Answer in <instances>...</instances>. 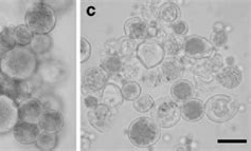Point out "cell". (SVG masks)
Returning <instances> with one entry per match:
<instances>
[{
  "instance_id": "cell-1",
  "label": "cell",
  "mask_w": 251,
  "mask_h": 151,
  "mask_svg": "<svg viewBox=\"0 0 251 151\" xmlns=\"http://www.w3.org/2000/svg\"><path fill=\"white\" fill-rule=\"evenodd\" d=\"M38 60L28 47H16L0 58V73L15 81L25 82L36 73Z\"/></svg>"
},
{
  "instance_id": "cell-2",
  "label": "cell",
  "mask_w": 251,
  "mask_h": 151,
  "mask_svg": "<svg viewBox=\"0 0 251 151\" xmlns=\"http://www.w3.org/2000/svg\"><path fill=\"white\" fill-rule=\"evenodd\" d=\"M25 22L33 34H49L55 28L56 14L49 4L37 2L32 4L25 12Z\"/></svg>"
},
{
  "instance_id": "cell-3",
  "label": "cell",
  "mask_w": 251,
  "mask_h": 151,
  "mask_svg": "<svg viewBox=\"0 0 251 151\" xmlns=\"http://www.w3.org/2000/svg\"><path fill=\"white\" fill-rule=\"evenodd\" d=\"M127 136L134 146L148 148L159 141L160 130L153 120L148 117H139L129 125Z\"/></svg>"
},
{
  "instance_id": "cell-4",
  "label": "cell",
  "mask_w": 251,
  "mask_h": 151,
  "mask_svg": "<svg viewBox=\"0 0 251 151\" xmlns=\"http://www.w3.org/2000/svg\"><path fill=\"white\" fill-rule=\"evenodd\" d=\"M239 111V102L228 95H215L204 105V114L214 123L232 120Z\"/></svg>"
},
{
  "instance_id": "cell-5",
  "label": "cell",
  "mask_w": 251,
  "mask_h": 151,
  "mask_svg": "<svg viewBox=\"0 0 251 151\" xmlns=\"http://www.w3.org/2000/svg\"><path fill=\"white\" fill-rule=\"evenodd\" d=\"M153 117L158 127L173 128L181 120L180 107L175 102L163 100L154 104Z\"/></svg>"
},
{
  "instance_id": "cell-6",
  "label": "cell",
  "mask_w": 251,
  "mask_h": 151,
  "mask_svg": "<svg viewBox=\"0 0 251 151\" xmlns=\"http://www.w3.org/2000/svg\"><path fill=\"white\" fill-rule=\"evenodd\" d=\"M136 54L145 69L151 70L160 65L166 56L163 45L156 42H143L137 45Z\"/></svg>"
},
{
  "instance_id": "cell-7",
  "label": "cell",
  "mask_w": 251,
  "mask_h": 151,
  "mask_svg": "<svg viewBox=\"0 0 251 151\" xmlns=\"http://www.w3.org/2000/svg\"><path fill=\"white\" fill-rule=\"evenodd\" d=\"M18 122V104L8 95L0 94V134L11 132Z\"/></svg>"
},
{
  "instance_id": "cell-8",
  "label": "cell",
  "mask_w": 251,
  "mask_h": 151,
  "mask_svg": "<svg viewBox=\"0 0 251 151\" xmlns=\"http://www.w3.org/2000/svg\"><path fill=\"white\" fill-rule=\"evenodd\" d=\"M183 51L187 56L194 60H203L212 56L214 47L208 39L201 36H189L183 42Z\"/></svg>"
},
{
  "instance_id": "cell-9",
  "label": "cell",
  "mask_w": 251,
  "mask_h": 151,
  "mask_svg": "<svg viewBox=\"0 0 251 151\" xmlns=\"http://www.w3.org/2000/svg\"><path fill=\"white\" fill-rule=\"evenodd\" d=\"M45 112L44 105L37 98H27L18 104L19 121L38 124L39 120Z\"/></svg>"
},
{
  "instance_id": "cell-10",
  "label": "cell",
  "mask_w": 251,
  "mask_h": 151,
  "mask_svg": "<svg viewBox=\"0 0 251 151\" xmlns=\"http://www.w3.org/2000/svg\"><path fill=\"white\" fill-rule=\"evenodd\" d=\"M12 131L13 136L17 143L22 145H31L35 143L41 129H39L38 124L19 121Z\"/></svg>"
},
{
  "instance_id": "cell-11",
  "label": "cell",
  "mask_w": 251,
  "mask_h": 151,
  "mask_svg": "<svg viewBox=\"0 0 251 151\" xmlns=\"http://www.w3.org/2000/svg\"><path fill=\"white\" fill-rule=\"evenodd\" d=\"M109 75L107 72L100 67H94L86 70L84 73V87L90 92H97L102 90L108 82Z\"/></svg>"
},
{
  "instance_id": "cell-12",
  "label": "cell",
  "mask_w": 251,
  "mask_h": 151,
  "mask_svg": "<svg viewBox=\"0 0 251 151\" xmlns=\"http://www.w3.org/2000/svg\"><path fill=\"white\" fill-rule=\"evenodd\" d=\"M41 131L59 133L64 127V116L59 110H45L38 122Z\"/></svg>"
},
{
  "instance_id": "cell-13",
  "label": "cell",
  "mask_w": 251,
  "mask_h": 151,
  "mask_svg": "<svg viewBox=\"0 0 251 151\" xmlns=\"http://www.w3.org/2000/svg\"><path fill=\"white\" fill-rule=\"evenodd\" d=\"M216 80L222 85V87L231 90L240 86L243 80V74L237 67L228 65V67H224L219 70L216 73Z\"/></svg>"
},
{
  "instance_id": "cell-14",
  "label": "cell",
  "mask_w": 251,
  "mask_h": 151,
  "mask_svg": "<svg viewBox=\"0 0 251 151\" xmlns=\"http://www.w3.org/2000/svg\"><path fill=\"white\" fill-rule=\"evenodd\" d=\"M180 111L181 117L187 122L196 123L200 122L204 115V105L197 98H191L187 102H183Z\"/></svg>"
},
{
  "instance_id": "cell-15",
  "label": "cell",
  "mask_w": 251,
  "mask_h": 151,
  "mask_svg": "<svg viewBox=\"0 0 251 151\" xmlns=\"http://www.w3.org/2000/svg\"><path fill=\"white\" fill-rule=\"evenodd\" d=\"M124 31L131 41H143L148 35V23L139 17L130 18L125 22Z\"/></svg>"
},
{
  "instance_id": "cell-16",
  "label": "cell",
  "mask_w": 251,
  "mask_h": 151,
  "mask_svg": "<svg viewBox=\"0 0 251 151\" xmlns=\"http://www.w3.org/2000/svg\"><path fill=\"white\" fill-rule=\"evenodd\" d=\"M171 94L176 102H187L194 96V87L189 81H176L171 87Z\"/></svg>"
},
{
  "instance_id": "cell-17",
  "label": "cell",
  "mask_w": 251,
  "mask_h": 151,
  "mask_svg": "<svg viewBox=\"0 0 251 151\" xmlns=\"http://www.w3.org/2000/svg\"><path fill=\"white\" fill-rule=\"evenodd\" d=\"M123 100L124 98L122 96L121 90L116 85L110 84L104 87L102 102L105 106H107L109 109H116L122 104Z\"/></svg>"
},
{
  "instance_id": "cell-18",
  "label": "cell",
  "mask_w": 251,
  "mask_h": 151,
  "mask_svg": "<svg viewBox=\"0 0 251 151\" xmlns=\"http://www.w3.org/2000/svg\"><path fill=\"white\" fill-rule=\"evenodd\" d=\"M181 74L182 68L178 62L171 60L162 64L160 69V76L166 82H176L181 76Z\"/></svg>"
},
{
  "instance_id": "cell-19",
  "label": "cell",
  "mask_w": 251,
  "mask_h": 151,
  "mask_svg": "<svg viewBox=\"0 0 251 151\" xmlns=\"http://www.w3.org/2000/svg\"><path fill=\"white\" fill-rule=\"evenodd\" d=\"M57 134L58 133H51V132H46V131H41L34 144L39 150H43V151L54 150L58 143Z\"/></svg>"
},
{
  "instance_id": "cell-20",
  "label": "cell",
  "mask_w": 251,
  "mask_h": 151,
  "mask_svg": "<svg viewBox=\"0 0 251 151\" xmlns=\"http://www.w3.org/2000/svg\"><path fill=\"white\" fill-rule=\"evenodd\" d=\"M30 49L37 54H44L49 52L52 48V38L49 34L44 35H35L33 36L32 42L30 43Z\"/></svg>"
},
{
  "instance_id": "cell-21",
  "label": "cell",
  "mask_w": 251,
  "mask_h": 151,
  "mask_svg": "<svg viewBox=\"0 0 251 151\" xmlns=\"http://www.w3.org/2000/svg\"><path fill=\"white\" fill-rule=\"evenodd\" d=\"M13 36H14L16 45L18 47H28L34 34L25 24H19L13 27Z\"/></svg>"
},
{
  "instance_id": "cell-22",
  "label": "cell",
  "mask_w": 251,
  "mask_h": 151,
  "mask_svg": "<svg viewBox=\"0 0 251 151\" xmlns=\"http://www.w3.org/2000/svg\"><path fill=\"white\" fill-rule=\"evenodd\" d=\"M180 15H181V13H180L179 6L176 5L175 3L167 2L160 8L159 16L166 23L176 22L178 19H179Z\"/></svg>"
},
{
  "instance_id": "cell-23",
  "label": "cell",
  "mask_w": 251,
  "mask_h": 151,
  "mask_svg": "<svg viewBox=\"0 0 251 151\" xmlns=\"http://www.w3.org/2000/svg\"><path fill=\"white\" fill-rule=\"evenodd\" d=\"M15 47L16 43L13 36V27H6L0 31V51L5 53Z\"/></svg>"
},
{
  "instance_id": "cell-24",
  "label": "cell",
  "mask_w": 251,
  "mask_h": 151,
  "mask_svg": "<svg viewBox=\"0 0 251 151\" xmlns=\"http://www.w3.org/2000/svg\"><path fill=\"white\" fill-rule=\"evenodd\" d=\"M121 93L124 100L135 101L141 95V88L139 84L134 81H127L123 84Z\"/></svg>"
},
{
  "instance_id": "cell-25",
  "label": "cell",
  "mask_w": 251,
  "mask_h": 151,
  "mask_svg": "<svg viewBox=\"0 0 251 151\" xmlns=\"http://www.w3.org/2000/svg\"><path fill=\"white\" fill-rule=\"evenodd\" d=\"M102 69L107 72V74H117L123 70L122 62L117 56H108L102 63Z\"/></svg>"
},
{
  "instance_id": "cell-26",
  "label": "cell",
  "mask_w": 251,
  "mask_h": 151,
  "mask_svg": "<svg viewBox=\"0 0 251 151\" xmlns=\"http://www.w3.org/2000/svg\"><path fill=\"white\" fill-rule=\"evenodd\" d=\"M154 104H155V101L153 97H151L150 94H144L136 98L134 102V107L138 112L145 113V112H149V111L153 108Z\"/></svg>"
},
{
  "instance_id": "cell-27",
  "label": "cell",
  "mask_w": 251,
  "mask_h": 151,
  "mask_svg": "<svg viewBox=\"0 0 251 151\" xmlns=\"http://www.w3.org/2000/svg\"><path fill=\"white\" fill-rule=\"evenodd\" d=\"M164 52L169 55H178L183 50V43L175 38H171L163 47Z\"/></svg>"
},
{
  "instance_id": "cell-28",
  "label": "cell",
  "mask_w": 251,
  "mask_h": 151,
  "mask_svg": "<svg viewBox=\"0 0 251 151\" xmlns=\"http://www.w3.org/2000/svg\"><path fill=\"white\" fill-rule=\"evenodd\" d=\"M228 41V36L226 34V32L223 30H217L214 32V34L212 36V45L213 47H223L227 43Z\"/></svg>"
},
{
  "instance_id": "cell-29",
  "label": "cell",
  "mask_w": 251,
  "mask_h": 151,
  "mask_svg": "<svg viewBox=\"0 0 251 151\" xmlns=\"http://www.w3.org/2000/svg\"><path fill=\"white\" fill-rule=\"evenodd\" d=\"M91 54V45L86 38L81 41V63H85L89 60Z\"/></svg>"
},
{
  "instance_id": "cell-30",
  "label": "cell",
  "mask_w": 251,
  "mask_h": 151,
  "mask_svg": "<svg viewBox=\"0 0 251 151\" xmlns=\"http://www.w3.org/2000/svg\"><path fill=\"white\" fill-rule=\"evenodd\" d=\"M172 29H173V32L176 35H184L187 34L189 31V25L187 22H184L182 21L176 22L172 25Z\"/></svg>"
},
{
  "instance_id": "cell-31",
  "label": "cell",
  "mask_w": 251,
  "mask_h": 151,
  "mask_svg": "<svg viewBox=\"0 0 251 151\" xmlns=\"http://www.w3.org/2000/svg\"><path fill=\"white\" fill-rule=\"evenodd\" d=\"M147 76H148V84L150 85V86H151V87L156 86V85L159 83L160 78H161L160 74H158L157 72H155V71L149 72Z\"/></svg>"
},
{
  "instance_id": "cell-32",
  "label": "cell",
  "mask_w": 251,
  "mask_h": 151,
  "mask_svg": "<svg viewBox=\"0 0 251 151\" xmlns=\"http://www.w3.org/2000/svg\"><path fill=\"white\" fill-rule=\"evenodd\" d=\"M85 106L88 109H96L98 107V100L94 95H87L85 97Z\"/></svg>"
},
{
  "instance_id": "cell-33",
  "label": "cell",
  "mask_w": 251,
  "mask_h": 151,
  "mask_svg": "<svg viewBox=\"0 0 251 151\" xmlns=\"http://www.w3.org/2000/svg\"><path fill=\"white\" fill-rule=\"evenodd\" d=\"M5 77L3 74L0 73V94L3 93V86H4V81H5Z\"/></svg>"
}]
</instances>
